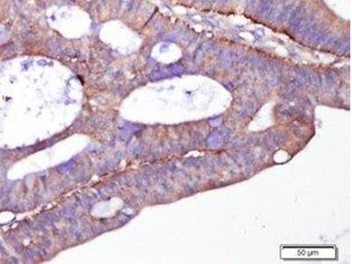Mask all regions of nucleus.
<instances>
[{
  "mask_svg": "<svg viewBox=\"0 0 352 264\" xmlns=\"http://www.w3.org/2000/svg\"><path fill=\"white\" fill-rule=\"evenodd\" d=\"M275 4H274V3H273V1L272 0H265L262 4H261V7H260V10H259V15L261 17V18H264V19H271V16H272V13H273V11H274V9H275Z\"/></svg>",
  "mask_w": 352,
  "mask_h": 264,
  "instance_id": "1",
  "label": "nucleus"
}]
</instances>
